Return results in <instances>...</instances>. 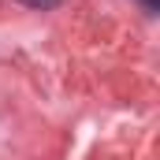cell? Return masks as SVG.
Listing matches in <instances>:
<instances>
[{
  "label": "cell",
  "mask_w": 160,
  "mask_h": 160,
  "mask_svg": "<svg viewBox=\"0 0 160 160\" xmlns=\"http://www.w3.org/2000/svg\"><path fill=\"white\" fill-rule=\"evenodd\" d=\"M15 4H22L30 11H52V8H60V0H15Z\"/></svg>",
  "instance_id": "cell-1"
},
{
  "label": "cell",
  "mask_w": 160,
  "mask_h": 160,
  "mask_svg": "<svg viewBox=\"0 0 160 160\" xmlns=\"http://www.w3.org/2000/svg\"><path fill=\"white\" fill-rule=\"evenodd\" d=\"M142 4H145L149 11H157V8H160V0H142Z\"/></svg>",
  "instance_id": "cell-2"
}]
</instances>
